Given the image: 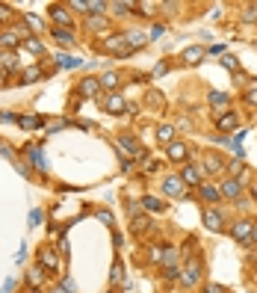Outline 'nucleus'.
Segmentation results:
<instances>
[{"mask_svg":"<svg viewBox=\"0 0 257 293\" xmlns=\"http://www.w3.org/2000/svg\"><path fill=\"white\" fill-rule=\"evenodd\" d=\"M204 178H207L204 166H195V163H187V166H183V172H180V181H183V184H192V187H201Z\"/></svg>","mask_w":257,"mask_h":293,"instance_id":"1","label":"nucleus"},{"mask_svg":"<svg viewBox=\"0 0 257 293\" xmlns=\"http://www.w3.org/2000/svg\"><path fill=\"white\" fill-rule=\"evenodd\" d=\"M27 36L30 33H24V30H3V33H0V48H3V51H15Z\"/></svg>","mask_w":257,"mask_h":293,"instance_id":"2","label":"nucleus"},{"mask_svg":"<svg viewBox=\"0 0 257 293\" xmlns=\"http://www.w3.org/2000/svg\"><path fill=\"white\" fill-rule=\"evenodd\" d=\"M103 51H109V54H121V56H130L133 51L127 48V42H124V36H109V39L103 42Z\"/></svg>","mask_w":257,"mask_h":293,"instance_id":"3","label":"nucleus"},{"mask_svg":"<svg viewBox=\"0 0 257 293\" xmlns=\"http://www.w3.org/2000/svg\"><path fill=\"white\" fill-rule=\"evenodd\" d=\"M240 243H251V234H254V222H248V219H240V222H234V231H231Z\"/></svg>","mask_w":257,"mask_h":293,"instance_id":"4","label":"nucleus"},{"mask_svg":"<svg viewBox=\"0 0 257 293\" xmlns=\"http://www.w3.org/2000/svg\"><path fill=\"white\" fill-rule=\"evenodd\" d=\"M103 110H106V113H124V110H127V104H124V98L119 95V92H109L106 98H103Z\"/></svg>","mask_w":257,"mask_h":293,"instance_id":"5","label":"nucleus"},{"mask_svg":"<svg viewBox=\"0 0 257 293\" xmlns=\"http://www.w3.org/2000/svg\"><path fill=\"white\" fill-rule=\"evenodd\" d=\"M27 157H30V163L39 169V172H48V157H45V151L39 148V145H30V148H27Z\"/></svg>","mask_w":257,"mask_h":293,"instance_id":"6","label":"nucleus"},{"mask_svg":"<svg viewBox=\"0 0 257 293\" xmlns=\"http://www.w3.org/2000/svg\"><path fill=\"white\" fill-rule=\"evenodd\" d=\"M219 193H222L225 199H240L242 184H240V181H234V178H225V181H222V187H219Z\"/></svg>","mask_w":257,"mask_h":293,"instance_id":"7","label":"nucleus"},{"mask_svg":"<svg viewBox=\"0 0 257 293\" xmlns=\"http://www.w3.org/2000/svg\"><path fill=\"white\" fill-rule=\"evenodd\" d=\"M119 145H121V148H124L130 157H136V160H139V157H145V154H142V145H139L133 136H127V133H124V136H119Z\"/></svg>","mask_w":257,"mask_h":293,"instance_id":"8","label":"nucleus"},{"mask_svg":"<svg viewBox=\"0 0 257 293\" xmlns=\"http://www.w3.org/2000/svg\"><path fill=\"white\" fill-rule=\"evenodd\" d=\"M169 160H171V163H183V160H189L187 142H171V145H169Z\"/></svg>","mask_w":257,"mask_h":293,"instance_id":"9","label":"nucleus"},{"mask_svg":"<svg viewBox=\"0 0 257 293\" xmlns=\"http://www.w3.org/2000/svg\"><path fill=\"white\" fill-rule=\"evenodd\" d=\"M163 193H166V196H180V193H183V181H180V175H169V178L163 181Z\"/></svg>","mask_w":257,"mask_h":293,"instance_id":"10","label":"nucleus"},{"mask_svg":"<svg viewBox=\"0 0 257 293\" xmlns=\"http://www.w3.org/2000/svg\"><path fill=\"white\" fill-rule=\"evenodd\" d=\"M51 18H53V24L56 27H71V12L65 9V6H51Z\"/></svg>","mask_w":257,"mask_h":293,"instance_id":"11","label":"nucleus"},{"mask_svg":"<svg viewBox=\"0 0 257 293\" xmlns=\"http://www.w3.org/2000/svg\"><path fill=\"white\" fill-rule=\"evenodd\" d=\"M77 89H80L83 98H95V95L101 92V80H98V77H86V80H80Z\"/></svg>","mask_w":257,"mask_h":293,"instance_id":"12","label":"nucleus"},{"mask_svg":"<svg viewBox=\"0 0 257 293\" xmlns=\"http://www.w3.org/2000/svg\"><path fill=\"white\" fill-rule=\"evenodd\" d=\"M180 278H183V284H187V287H192V284L201 278V264H198V261H189V267L183 270V275H180Z\"/></svg>","mask_w":257,"mask_h":293,"instance_id":"13","label":"nucleus"},{"mask_svg":"<svg viewBox=\"0 0 257 293\" xmlns=\"http://www.w3.org/2000/svg\"><path fill=\"white\" fill-rule=\"evenodd\" d=\"M204 56H207V51H204L201 45H192V48H187V51H183V62H189V65H198Z\"/></svg>","mask_w":257,"mask_h":293,"instance_id":"14","label":"nucleus"},{"mask_svg":"<svg viewBox=\"0 0 257 293\" xmlns=\"http://www.w3.org/2000/svg\"><path fill=\"white\" fill-rule=\"evenodd\" d=\"M39 264H42V267H48V270H56V267H59V261H56L53 249H48V246H42V249H39Z\"/></svg>","mask_w":257,"mask_h":293,"instance_id":"15","label":"nucleus"},{"mask_svg":"<svg viewBox=\"0 0 257 293\" xmlns=\"http://www.w3.org/2000/svg\"><path fill=\"white\" fill-rule=\"evenodd\" d=\"M204 225L210 231H222V213L219 210H204Z\"/></svg>","mask_w":257,"mask_h":293,"instance_id":"16","label":"nucleus"},{"mask_svg":"<svg viewBox=\"0 0 257 293\" xmlns=\"http://www.w3.org/2000/svg\"><path fill=\"white\" fill-rule=\"evenodd\" d=\"M198 196H201L204 201H219V199H222V193H219V187L207 184V181H204V184L198 187Z\"/></svg>","mask_w":257,"mask_h":293,"instance_id":"17","label":"nucleus"},{"mask_svg":"<svg viewBox=\"0 0 257 293\" xmlns=\"http://www.w3.org/2000/svg\"><path fill=\"white\" fill-rule=\"evenodd\" d=\"M237 125H240L237 113H225V116H219V119H216V128H219V130H234Z\"/></svg>","mask_w":257,"mask_h":293,"instance_id":"18","label":"nucleus"},{"mask_svg":"<svg viewBox=\"0 0 257 293\" xmlns=\"http://www.w3.org/2000/svg\"><path fill=\"white\" fill-rule=\"evenodd\" d=\"M51 36H53V39H56L59 45H68V48L74 45V36H71V30H65V27H53V30H51Z\"/></svg>","mask_w":257,"mask_h":293,"instance_id":"19","label":"nucleus"},{"mask_svg":"<svg viewBox=\"0 0 257 293\" xmlns=\"http://www.w3.org/2000/svg\"><path fill=\"white\" fill-rule=\"evenodd\" d=\"M0 68H3V71H15V68H18L15 51H3V54H0Z\"/></svg>","mask_w":257,"mask_h":293,"instance_id":"20","label":"nucleus"},{"mask_svg":"<svg viewBox=\"0 0 257 293\" xmlns=\"http://www.w3.org/2000/svg\"><path fill=\"white\" fill-rule=\"evenodd\" d=\"M124 42H127L130 51H136V48L145 45V33H136V30H133V33H124Z\"/></svg>","mask_w":257,"mask_h":293,"instance_id":"21","label":"nucleus"},{"mask_svg":"<svg viewBox=\"0 0 257 293\" xmlns=\"http://www.w3.org/2000/svg\"><path fill=\"white\" fill-rule=\"evenodd\" d=\"M27 281L33 284V290H39V287L45 284V273H42V267H33V270H30V275H27Z\"/></svg>","mask_w":257,"mask_h":293,"instance_id":"22","label":"nucleus"},{"mask_svg":"<svg viewBox=\"0 0 257 293\" xmlns=\"http://www.w3.org/2000/svg\"><path fill=\"white\" fill-rule=\"evenodd\" d=\"M18 125L24 130H35V128H42V119L39 116H18Z\"/></svg>","mask_w":257,"mask_h":293,"instance_id":"23","label":"nucleus"},{"mask_svg":"<svg viewBox=\"0 0 257 293\" xmlns=\"http://www.w3.org/2000/svg\"><path fill=\"white\" fill-rule=\"evenodd\" d=\"M98 80H101V89H116L119 86V74L116 71H106V74H101Z\"/></svg>","mask_w":257,"mask_h":293,"instance_id":"24","label":"nucleus"},{"mask_svg":"<svg viewBox=\"0 0 257 293\" xmlns=\"http://www.w3.org/2000/svg\"><path fill=\"white\" fill-rule=\"evenodd\" d=\"M42 77V65H30L27 71H24V74H21V80L24 83H33V80H39Z\"/></svg>","mask_w":257,"mask_h":293,"instance_id":"25","label":"nucleus"},{"mask_svg":"<svg viewBox=\"0 0 257 293\" xmlns=\"http://www.w3.org/2000/svg\"><path fill=\"white\" fill-rule=\"evenodd\" d=\"M56 65H59V68H77L80 59H77V56H68V54H59V56H56Z\"/></svg>","mask_w":257,"mask_h":293,"instance_id":"26","label":"nucleus"},{"mask_svg":"<svg viewBox=\"0 0 257 293\" xmlns=\"http://www.w3.org/2000/svg\"><path fill=\"white\" fill-rule=\"evenodd\" d=\"M204 172H222V160H219L216 154H207L204 157Z\"/></svg>","mask_w":257,"mask_h":293,"instance_id":"27","label":"nucleus"},{"mask_svg":"<svg viewBox=\"0 0 257 293\" xmlns=\"http://www.w3.org/2000/svg\"><path fill=\"white\" fill-rule=\"evenodd\" d=\"M157 139H160V142H169V145H171V142H174V128H171V125H163V128L157 130Z\"/></svg>","mask_w":257,"mask_h":293,"instance_id":"28","label":"nucleus"},{"mask_svg":"<svg viewBox=\"0 0 257 293\" xmlns=\"http://www.w3.org/2000/svg\"><path fill=\"white\" fill-rule=\"evenodd\" d=\"M24 48H27V51H33V54H42V51H45V45H42L39 39H35V36H27V39H24Z\"/></svg>","mask_w":257,"mask_h":293,"instance_id":"29","label":"nucleus"},{"mask_svg":"<svg viewBox=\"0 0 257 293\" xmlns=\"http://www.w3.org/2000/svg\"><path fill=\"white\" fill-rule=\"evenodd\" d=\"M163 264H166V267H177V252H174L171 246L163 249Z\"/></svg>","mask_w":257,"mask_h":293,"instance_id":"30","label":"nucleus"},{"mask_svg":"<svg viewBox=\"0 0 257 293\" xmlns=\"http://www.w3.org/2000/svg\"><path fill=\"white\" fill-rule=\"evenodd\" d=\"M142 204H145V207H148V210H154V213H160V210L166 207V204H163L160 199H154V196H145V199H142Z\"/></svg>","mask_w":257,"mask_h":293,"instance_id":"31","label":"nucleus"},{"mask_svg":"<svg viewBox=\"0 0 257 293\" xmlns=\"http://www.w3.org/2000/svg\"><path fill=\"white\" fill-rule=\"evenodd\" d=\"M109 281H113V284H121V281H124V270H121V264H119V261L113 264V273H109Z\"/></svg>","mask_w":257,"mask_h":293,"instance_id":"32","label":"nucleus"},{"mask_svg":"<svg viewBox=\"0 0 257 293\" xmlns=\"http://www.w3.org/2000/svg\"><path fill=\"white\" fill-rule=\"evenodd\" d=\"M245 104H251V107H257V83H251V86L245 89Z\"/></svg>","mask_w":257,"mask_h":293,"instance_id":"33","label":"nucleus"},{"mask_svg":"<svg viewBox=\"0 0 257 293\" xmlns=\"http://www.w3.org/2000/svg\"><path fill=\"white\" fill-rule=\"evenodd\" d=\"M130 9H133V3H124V0H119V3H113V12H116V15H127Z\"/></svg>","mask_w":257,"mask_h":293,"instance_id":"34","label":"nucleus"},{"mask_svg":"<svg viewBox=\"0 0 257 293\" xmlns=\"http://www.w3.org/2000/svg\"><path fill=\"white\" fill-rule=\"evenodd\" d=\"M210 104L225 107V104H228V95H225V92H210Z\"/></svg>","mask_w":257,"mask_h":293,"instance_id":"35","label":"nucleus"},{"mask_svg":"<svg viewBox=\"0 0 257 293\" xmlns=\"http://www.w3.org/2000/svg\"><path fill=\"white\" fill-rule=\"evenodd\" d=\"M59 287H62L65 293H77V284H74V278H68V275H65V278L59 281Z\"/></svg>","mask_w":257,"mask_h":293,"instance_id":"36","label":"nucleus"},{"mask_svg":"<svg viewBox=\"0 0 257 293\" xmlns=\"http://www.w3.org/2000/svg\"><path fill=\"white\" fill-rule=\"evenodd\" d=\"M148 258H151L154 264H163V252H160V246H151V252H148Z\"/></svg>","mask_w":257,"mask_h":293,"instance_id":"37","label":"nucleus"},{"mask_svg":"<svg viewBox=\"0 0 257 293\" xmlns=\"http://www.w3.org/2000/svg\"><path fill=\"white\" fill-rule=\"evenodd\" d=\"M145 228H148V219H145V216H136V219H133V231H145Z\"/></svg>","mask_w":257,"mask_h":293,"instance_id":"38","label":"nucleus"},{"mask_svg":"<svg viewBox=\"0 0 257 293\" xmlns=\"http://www.w3.org/2000/svg\"><path fill=\"white\" fill-rule=\"evenodd\" d=\"M0 157H6V160H15V151L9 148V145H3V142H0Z\"/></svg>","mask_w":257,"mask_h":293,"instance_id":"39","label":"nucleus"},{"mask_svg":"<svg viewBox=\"0 0 257 293\" xmlns=\"http://www.w3.org/2000/svg\"><path fill=\"white\" fill-rule=\"evenodd\" d=\"M103 9H106V3H101V0H95V3H89V12H92V15H101Z\"/></svg>","mask_w":257,"mask_h":293,"instance_id":"40","label":"nucleus"},{"mask_svg":"<svg viewBox=\"0 0 257 293\" xmlns=\"http://www.w3.org/2000/svg\"><path fill=\"white\" fill-rule=\"evenodd\" d=\"M89 27H95V30H103V27H106V21H103L101 15H95V18H89Z\"/></svg>","mask_w":257,"mask_h":293,"instance_id":"41","label":"nucleus"},{"mask_svg":"<svg viewBox=\"0 0 257 293\" xmlns=\"http://www.w3.org/2000/svg\"><path fill=\"white\" fill-rule=\"evenodd\" d=\"M180 273H183L180 267H166V278H169V281H174V278H177Z\"/></svg>","mask_w":257,"mask_h":293,"instance_id":"42","label":"nucleus"},{"mask_svg":"<svg viewBox=\"0 0 257 293\" xmlns=\"http://www.w3.org/2000/svg\"><path fill=\"white\" fill-rule=\"evenodd\" d=\"M24 21H27V24L33 27V30H39V27H42V21H39V18H35V15H30V12L24 15Z\"/></svg>","mask_w":257,"mask_h":293,"instance_id":"43","label":"nucleus"},{"mask_svg":"<svg viewBox=\"0 0 257 293\" xmlns=\"http://www.w3.org/2000/svg\"><path fill=\"white\" fill-rule=\"evenodd\" d=\"M222 65H225V68H234V71L240 68V62H237L234 56H225V59H222Z\"/></svg>","mask_w":257,"mask_h":293,"instance_id":"44","label":"nucleus"},{"mask_svg":"<svg viewBox=\"0 0 257 293\" xmlns=\"http://www.w3.org/2000/svg\"><path fill=\"white\" fill-rule=\"evenodd\" d=\"M127 213H130V219L142 216V213H139V207H136V201H127Z\"/></svg>","mask_w":257,"mask_h":293,"instance_id":"45","label":"nucleus"},{"mask_svg":"<svg viewBox=\"0 0 257 293\" xmlns=\"http://www.w3.org/2000/svg\"><path fill=\"white\" fill-rule=\"evenodd\" d=\"M204 293H225V287H222V284H207Z\"/></svg>","mask_w":257,"mask_h":293,"instance_id":"46","label":"nucleus"},{"mask_svg":"<svg viewBox=\"0 0 257 293\" xmlns=\"http://www.w3.org/2000/svg\"><path fill=\"white\" fill-rule=\"evenodd\" d=\"M98 219H101V222H113V213H109V210H101Z\"/></svg>","mask_w":257,"mask_h":293,"instance_id":"47","label":"nucleus"},{"mask_svg":"<svg viewBox=\"0 0 257 293\" xmlns=\"http://www.w3.org/2000/svg\"><path fill=\"white\" fill-rule=\"evenodd\" d=\"M30 222H33V225H39V222H42V213H39V210H33V213H30Z\"/></svg>","mask_w":257,"mask_h":293,"instance_id":"48","label":"nucleus"},{"mask_svg":"<svg viewBox=\"0 0 257 293\" xmlns=\"http://www.w3.org/2000/svg\"><path fill=\"white\" fill-rule=\"evenodd\" d=\"M160 36H166V27H154L151 30V39H160Z\"/></svg>","mask_w":257,"mask_h":293,"instance_id":"49","label":"nucleus"},{"mask_svg":"<svg viewBox=\"0 0 257 293\" xmlns=\"http://www.w3.org/2000/svg\"><path fill=\"white\" fill-rule=\"evenodd\" d=\"M166 71H169V65H166V62H160V65L154 68V74H166Z\"/></svg>","mask_w":257,"mask_h":293,"instance_id":"50","label":"nucleus"},{"mask_svg":"<svg viewBox=\"0 0 257 293\" xmlns=\"http://www.w3.org/2000/svg\"><path fill=\"white\" fill-rule=\"evenodd\" d=\"M12 287H15V278H9V281L3 284V293H12Z\"/></svg>","mask_w":257,"mask_h":293,"instance_id":"51","label":"nucleus"},{"mask_svg":"<svg viewBox=\"0 0 257 293\" xmlns=\"http://www.w3.org/2000/svg\"><path fill=\"white\" fill-rule=\"evenodd\" d=\"M0 18H9V6H0Z\"/></svg>","mask_w":257,"mask_h":293,"instance_id":"52","label":"nucleus"},{"mask_svg":"<svg viewBox=\"0 0 257 293\" xmlns=\"http://www.w3.org/2000/svg\"><path fill=\"white\" fill-rule=\"evenodd\" d=\"M3 83H6V71H3V68H0V86H3Z\"/></svg>","mask_w":257,"mask_h":293,"instance_id":"53","label":"nucleus"},{"mask_svg":"<svg viewBox=\"0 0 257 293\" xmlns=\"http://www.w3.org/2000/svg\"><path fill=\"white\" fill-rule=\"evenodd\" d=\"M251 243H257V225H254V234H251Z\"/></svg>","mask_w":257,"mask_h":293,"instance_id":"54","label":"nucleus"},{"mask_svg":"<svg viewBox=\"0 0 257 293\" xmlns=\"http://www.w3.org/2000/svg\"><path fill=\"white\" fill-rule=\"evenodd\" d=\"M51 293H65V290H62V287H53V290H51Z\"/></svg>","mask_w":257,"mask_h":293,"instance_id":"55","label":"nucleus"},{"mask_svg":"<svg viewBox=\"0 0 257 293\" xmlns=\"http://www.w3.org/2000/svg\"><path fill=\"white\" fill-rule=\"evenodd\" d=\"M251 196H254V199H257V184H254V187H251Z\"/></svg>","mask_w":257,"mask_h":293,"instance_id":"56","label":"nucleus"},{"mask_svg":"<svg viewBox=\"0 0 257 293\" xmlns=\"http://www.w3.org/2000/svg\"><path fill=\"white\" fill-rule=\"evenodd\" d=\"M30 293H42V290H30Z\"/></svg>","mask_w":257,"mask_h":293,"instance_id":"57","label":"nucleus"}]
</instances>
